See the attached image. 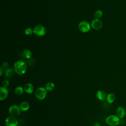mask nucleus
I'll return each instance as SVG.
<instances>
[{"label": "nucleus", "mask_w": 126, "mask_h": 126, "mask_svg": "<svg viewBox=\"0 0 126 126\" xmlns=\"http://www.w3.org/2000/svg\"><path fill=\"white\" fill-rule=\"evenodd\" d=\"M27 64L26 63L22 60L18 61L14 64V70L16 74L22 75L25 74L27 71Z\"/></svg>", "instance_id": "1"}, {"label": "nucleus", "mask_w": 126, "mask_h": 126, "mask_svg": "<svg viewBox=\"0 0 126 126\" xmlns=\"http://www.w3.org/2000/svg\"><path fill=\"white\" fill-rule=\"evenodd\" d=\"M106 123L110 126H117L120 122V118L116 115H110L106 119Z\"/></svg>", "instance_id": "2"}, {"label": "nucleus", "mask_w": 126, "mask_h": 126, "mask_svg": "<svg viewBox=\"0 0 126 126\" xmlns=\"http://www.w3.org/2000/svg\"><path fill=\"white\" fill-rule=\"evenodd\" d=\"M47 94V91L45 88L39 87L38 88L35 92V97L40 100L44 99Z\"/></svg>", "instance_id": "3"}, {"label": "nucleus", "mask_w": 126, "mask_h": 126, "mask_svg": "<svg viewBox=\"0 0 126 126\" xmlns=\"http://www.w3.org/2000/svg\"><path fill=\"white\" fill-rule=\"evenodd\" d=\"M91 25L89 22L87 21H81L78 26V29L80 31L83 32H88L91 30Z\"/></svg>", "instance_id": "4"}, {"label": "nucleus", "mask_w": 126, "mask_h": 126, "mask_svg": "<svg viewBox=\"0 0 126 126\" xmlns=\"http://www.w3.org/2000/svg\"><path fill=\"white\" fill-rule=\"evenodd\" d=\"M46 32L45 28L41 25H37L33 28V33L38 36H44Z\"/></svg>", "instance_id": "5"}, {"label": "nucleus", "mask_w": 126, "mask_h": 126, "mask_svg": "<svg viewBox=\"0 0 126 126\" xmlns=\"http://www.w3.org/2000/svg\"><path fill=\"white\" fill-rule=\"evenodd\" d=\"M21 108L19 106L17 105H13L11 106L8 110L9 114L12 116H18L21 113Z\"/></svg>", "instance_id": "6"}, {"label": "nucleus", "mask_w": 126, "mask_h": 126, "mask_svg": "<svg viewBox=\"0 0 126 126\" xmlns=\"http://www.w3.org/2000/svg\"><path fill=\"white\" fill-rule=\"evenodd\" d=\"M5 124L6 126H18V122L15 117L10 116L6 118Z\"/></svg>", "instance_id": "7"}, {"label": "nucleus", "mask_w": 126, "mask_h": 126, "mask_svg": "<svg viewBox=\"0 0 126 126\" xmlns=\"http://www.w3.org/2000/svg\"><path fill=\"white\" fill-rule=\"evenodd\" d=\"M91 25L94 30H99L102 27V22L99 19L94 18L92 21Z\"/></svg>", "instance_id": "8"}, {"label": "nucleus", "mask_w": 126, "mask_h": 126, "mask_svg": "<svg viewBox=\"0 0 126 126\" xmlns=\"http://www.w3.org/2000/svg\"><path fill=\"white\" fill-rule=\"evenodd\" d=\"M8 90L6 88L2 86L0 88V100H3L5 99L8 96Z\"/></svg>", "instance_id": "9"}, {"label": "nucleus", "mask_w": 126, "mask_h": 126, "mask_svg": "<svg viewBox=\"0 0 126 126\" xmlns=\"http://www.w3.org/2000/svg\"><path fill=\"white\" fill-rule=\"evenodd\" d=\"M116 114L119 118H123L126 115V111L123 107L120 106L116 110Z\"/></svg>", "instance_id": "10"}, {"label": "nucleus", "mask_w": 126, "mask_h": 126, "mask_svg": "<svg viewBox=\"0 0 126 126\" xmlns=\"http://www.w3.org/2000/svg\"><path fill=\"white\" fill-rule=\"evenodd\" d=\"M24 90L26 93L28 94H31L33 92V90H34L33 86L31 83H28L25 85L24 87Z\"/></svg>", "instance_id": "11"}, {"label": "nucleus", "mask_w": 126, "mask_h": 126, "mask_svg": "<svg viewBox=\"0 0 126 126\" xmlns=\"http://www.w3.org/2000/svg\"><path fill=\"white\" fill-rule=\"evenodd\" d=\"M107 95L106 93L102 90L98 91L96 93V97L97 99L100 101H104L106 99Z\"/></svg>", "instance_id": "12"}, {"label": "nucleus", "mask_w": 126, "mask_h": 126, "mask_svg": "<svg viewBox=\"0 0 126 126\" xmlns=\"http://www.w3.org/2000/svg\"><path fill=\"white\" fill-rule=\"evenodd\" d=\"M20 107L21 108V111H27L29 110L30 108V105L29 103L27 101H23L21 102L20 105Z\"/></svg>", "instance_id": "13"}, {"label": "nucleus", "mask_w": 126, "mask_h": 126, "mask_svg": "<svg viewBox=\"0 0 126 126\" xmlns=\"http://www.w3.org/2000/svg\"><path fill=\"white\" fill-rule=\"evenodd\" d=\"M45 88L47 91H48V92L52 91L55 89V85L52 82H48L46 84Z\"/></svg>", "instance_id": "14"}, {"label": "nucleus", "mask_w": 126, "mask_h": 126, "mask_svg": "<svg viewBox=\"0 0 126 126\" xmlns=\"http://www.w3.org/2000/svg\"><path fill=\"white\" fill-rule=\"evenodd\" d=\"M14 72L15 71L14 69L8 68L7 69L5 70L4 75L5 77H6L7 78H11L13 75Z\"/></svg>", "instance_id": "15"}, {"label": "nucleus", "mask_w": 126, "mask_h": 126, "mask_svg": "<svg viewBox=\"0 0 126 126\" xmlns=\"http://www.w3.org/2000/svg\"><path fill=\"white\" fill-rule=\"evenodd\" d=\"M115 98H116L115 95L113 93H110L107 94V97H106V100L108 103H113L115 101Z\"/></svg>", "instance_id": "16"}, {"label": "nucleus", "mask_w": 126, "mask_h": 126, "mask_svg": "<svg viewBox=\"0 0 126 126\" xmlns=\"http://www.w3.org/2000/svg\"><path fill=\"white\" fill-rule=\"evenodd\" d=\"M24 89L21 86H18L15 89V94L17 95H22L24 93Z\"/></svg>", "instance_id": "17"}, {"label": "nucleus", "mask_w": 126, "mask_h": 126, "mask_svg": "<svg viewBox=\"0 0 126 126\" xmlns=\"http://www.w3.org/2000/svg\"><path fill=\"white\" fill-rule=\"evenodd\" d=\"M24 57L27 59H30L32 56V52L29 49H25L23 52Z\"/></svg>", "instance_id": "18"}, {"label": "nucleus", "mask_w": 126, "mask_h": 126, "mask_svg": "<svg viewBox=\"0 0 126 126\" xmlns=\"http://www.w3.org/2000/svg\"><path fill=\"white\" fill-rule=\"evenodd\" d=\"M103 15V12L101 10H96L94 13V16L95 18L99 19Z\"/></svg>", "instance_id": "19"}, {"label": "nucleus", "mask_w": 126, "mask_h": 126, "mask_svg": "<svg viewBox=\"0 0 126 126\" xmlns=\"http://www.w3.org/2000/svg\"><path fill=\"white\" fill-rule=\"evenodd\" d=\"M25 33L27 35H31L33 33V29L31 28H27L25 30Z\"/></svg>", "instance_id": "20"}, {"label": "nucleus", "mask_w": 126, "mask_h": 126, "mask_svg": "<svg viewBox=\"0 0 126 126\" xmlns=\"http://www.w3.org/2000/svg\"><path fill=\"white\" fill-rule=\"evenodd\" d=\"M2 68L4 70H6V69H8V67H9V63H7V62H4L2 65H1V66Z\"/></svg>", "instance_id": "21"}, {"label": "nucleus", "mask_w": 126, "mask_h": 126, "mask_svg": "<svg viewBox=\"0 0 126 126\" xmlns=\"http://www.w3.org/2000/svg\"><path fill=\"white\" fill-rule=\"evenodd\" d=\"M9 85V82L8 80H4L2 81V87H5V88H7Z\"/></svg>", "instance_id": "22"}, {"label": "nucleus", "mask_w": 126, "mask_h": 126, "mask_svg": "<svg viewBox=\"0 0 126 126\" xmlns=\"http://www.w3.org/2000/svg\"><path fill=\"white\" fill-rule=\"evenodd\" d=\"M93 126H101L100 125V124H99L98 123L96 122V123H95L93 125Z\"/></svg>", "instance_id": "23"}, {"label": "nucleus", "mask_w": 126, "mask_h": 126, "mask_svg": "<svg viewBox=\"0 0 126 126\" xmlns=\"http://www.w3.org/2000/svg\"><path fill=\"white\" fill-rule=\"evenodd\" d=\"M0 76H1L2 75V73H3V69L2 68V67H0Z\"/></svg>", "instance_id": "24"}]
</instances>
